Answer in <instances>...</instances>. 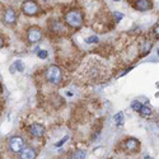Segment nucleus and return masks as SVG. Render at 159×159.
I'll return each instance as SVG.
<instances>
[{
  "mask_svg": "<svg viewBox=\"0 0 159 159\" xmlns=\"http://www.w3.org/2000/svg\"><path fill=\"white\" fill-rule=\"evenodd\" d=\"M65 22L73 28H79L83 24V14L78 9H71L65 14Z\"/></svg>",
  "mask_w": 159,
  "mask_h": 159,
  "instance_id": "nucleus-1",
  "label": "nucleus"
},
{
  "mask_svg": "<svg viewBox=\"0 0 159 159\" xmlns=\"http://www.w3.org/2000/svg\"><path fill=\"white\" fill-rule=\"evenodd\" d=\"M46 79L51 84H59L62 80V73L59 66L56 65H50L46 70Z\"/></svg>",
  "mask_w": 159,
  "mask_h": 159,
  "instance_id": "nucleus-2",
  "label": "nucleus"
},
{
  "mask_svg": "<svg viewBox=\"0 0 159 159\" xmlns=\"http://www.w3.org/2000/svg\"><path fill=\"white\" fill-rule=\"evenodd\" d=\"M38 10H39V5L37 2H34V0H25V2H23V4H22V11L28 17L36 16L38 13Z\"/></svg>",
  "mask_w": 159,
  "mask_h": 159,
  "instance_id": "nucleus-3",
  "label": "nucleus"
},
{
  "mask_svg": "<svg viewBox=\"0 0 159 159\" xmlns=\"http://www.w3.org/2000/svg\"><path fill=\"white\" fill-rule=\"evenodd\" d=\"M8 148L11 153L18 154L24 149V140L20 136H13L8 143Z\"/></svg>",
  "mask_w": 159,
  "mask_h": 159,
  "instance_id": "nucleus-4",
  "label": "nucleus"
},
{
  "mask_svg": "<svg viewBox=\"0 0 159 159\" xmlns=\"http://www.w3.org/2000/svg\"><path fill=\"white\" fill-rule=\"evenodd\" d=\"M27 38L28 41L32 42V43H36V42H39L42 39V32L38 27H31L28 31H27Z\"/></svg>",
  "mask_w": 159,
  "mask_h": 159,
  "instance_id": "nucleus-5",
  "label": "nucleus"
},
{
  "mask_svg": "<svg viewBox=\"0 0 159 159\" xmlns=\"http://www.w3.org/2000/svg\"><path fill=\"white\" fill-rule=\"evenodd\" d=\"M17 11L14 10V9H11V8H8V9H5V11H4V18H3V20H4V23L5 24H8V25H11V24H14L16 22H17Z\"/></svg>",
  "mask_w": 159,
  "mask_h": 159,
  "instance_id": "nucleus-6",
  "label": "nucleus"
},
{
  "mask_svg": "<svg viewBox=\"0 0 159 159\" xmlns=\"http://www.w3.org/2000/svg\"><path fill=\"white\" fill-rule=\"evenodd\" d=\"M30 132L34 138H42L45 135V126L41 124H33L30 126Z\"/></svg>",
  "mask_w": 159,
  "mask_h": 159,
  "instance_id": "nucleus-7",
  "label": "nucleus"
},
{
  "mask_svg": "<svg viewBox=\"0 0 159 159\" xmlns=\"http://www.w3.org/2000/svg\"><path fill=\"white\" fill-rule=\"evenodd\" d=\"M152 7H153L152 0H136L135 5H134V8L138 9V10H140V11L149 10V9H152Z\"/></svg>",
  "mask_w": 159,
  "mask_h": 159,
  "instance_id": "nucleus-8",
  "label": "nucleus"
},
{
  "mask_svg": "<svg viewBox=\"0 0 159 159\" xmlns=\"http://www.w3.org/2000/svg\"><path fill=\"white\" fill-rule=\"evenodd\" d=\"M19 154H20V159H34L36 155H37L36 150L33 148H30V147L24 148Z\"/></svg>",
  "mask_w": 159,
  "mask_h": 159,
  "instance_id": "nucleus-9",
  "label": "nucleus"
},
{
  "mask_svg": "<svg viewBox=\"0 0 159 159\" xmlns=\"http://www.w3.org/2000/svg\"><path fill=\"white\" fill-rule=\"evenodd\" d=\"M125 148H126L129 152H135V150H138V148H139V141H138L136 139H134V138H130V139H127L126 143H125Z\"/></svg>",
  "mask_w": 159,
  "mask_h": 159,
  "instance_id": "nucleus-10",
  "label": "nucleus"
},
{
  "mask_svg": "<svg viewBox=\"0 0 159 159\" xmlns=\"http://www.w3.org/2000/svg\"><path fill=\"white\" fill-rule=\"evenodd\" d=\"M140 48H141V56H145L147 54H149L150 50H152V42L150 41H144Z\"/></svg>",
  "mask_w": 159,
  "mask_h": 159,
  "instance_id": "nucleus-11",
  "label": "nucleus"
},
{
  "mask_svg": "<svg viewBox=\"0 0 159 159\" xmlns=\"http://www.w3.org/2000/svg\"><path fill=\"white\" fill-rule=\"evenodd\" d=\"M87 153L84 150H76L70 155V159H85Z\"/></svg>",
  "mask_w": 159,
  "mask_h": 159,
  "instance_id": "nucleus-12",
  "label": "nucleus"
},
{
  "mask_svg": "<svg viewBox=\"0 0 159 159\" xmlns=\"http://www.w3.org/2000/svg\"><path fill=\"white\" fill-rule=\"evenodd\" d=\"M140 113H141V116H144V117H147V116H150L152 115V108L149 107V106H141V108H140V111H139Z\"/></svg>",
  "mask_w": 159,
  "mask_h": 159,
  "instance_id": "nucleus-13",
  "label": "nucleus"
},
{
  "mask_svg": "<svg viewBox=\"0 0 159 159\" xmlns=\"http://www.w3.org/2000/svg\"><path fill=\"white\" fill-rule=\"evenodd\" d=\"M11 68H13V69H11V73H13V71H16V70H18V71H23V70H24V66H23L22 61H19V60L13 64V65H11Z\"/></svg>",
  "mask_w": 159,
  "mask_h": 159,
  "instance_id": "nucleus-14",
  "label": "nucleus"
},
{
  "mask_svg": "<svg viewBox=\"0 0 159 159\" xmlns=\"http://www.w3.org/2000/svg\"><path fill=\"white\" fill-rule=\"evenodd\" d=\"M115 122L117 126H121L124 124V113L122 112H118L117 115H115Z\"/></svg>",
  "mask_w": 159,
  "mask_h": 159,
  "instance_id": "nucleus-15",
  "label": "nucleus"
},
{
  "mask_svg": "<svg viewBox=\"0 0 159 159\" xmlns=\"http://www.w3.org/2000/svg\"><path fill=\"white\" fill-rule=\"evenodd\" d=\"M141 106H143V104H141L139 101H132V103H131V108L134 110V111H138V112H139L140 108H141Z\"/></svg>",
  "mask_w": 159,
  "mask_h": 159,
  "instance_id": "nucleus-16",
  "label": "nucleus"
},
{
  "mask_svg": "<svg viewBox=\"0 0 159 159\" xmlns=\"http://www.w3.org/2000/svg\"><path fill=\"white\" fill-rule=\"evenodd\" d=\"M37 55H38V57H39V59H46L48 54H47V51L42 50V51H38V54H37Z\"/></svg>",
  "mask_w": 159,
  "mask_h": 159,
  "instance_id": "nucleus-17",
  "label": "nucleus"
},
{
  "mask_svg": "<svg viewBox=\"0 0 159 159\" xmlns=\"http://www.w3.org/2000/svg\"><path fill=\"white\" fill-rule=\"evenodd\" d=\"M85 42H87V43H94V42H98V38L94 37V36H92L90 38H87V39H85Z\"/></svg>",
  "mask_w": 159,
  "mask_h": 159,
  "instance_id": "nucleus-18",
  "label": "nucleus"
},
{
  "mask_svg": "<svg viewBox=\"0 0 159 159\" xmlns=\"http://www.w3.org/2000/svg\"><path fill=\"white\" fill-rule=\"evenodd\" d=\"M69 139V136H65V138H62V140H60L59 143H56V147H61V145L64 144V143H66V140Z\"/></svg>",
  "mask_w": 159,
  "mask_h": 159,
  "instance_id": "nucleus-19",
  "label": "nucleus"
},
{
  "mask_svg": "<svg viewBox=\"0 0 159 159\" xmlns=\"http://www.w3.org/2000/svg\"><path fill=\"white\" fill-rule=\"evenodd\" d=\"M115 17H117V22H118V20H121V19H122L124 14H122V13H115Z\"/></svg>",
  "mask_w": 159,
  "mask_h": 159,
  "instance_id": "nucleus-20",
  "label": "nucleus"
},
{
  "mask_svg": "<svg viewBox=\"0 0 159 159\" xmlns=\"http://www.w3.org/2000/svg\"><path fill=\"white\" fill-rule=\"evenodd\" d=\"M153 32H154V34L158 37V24H155L154 25V28H153Z\"/></svg>",
  "mask_w": 159,
  "mask_h": 159,
  "instance_id": "nucleus-21",
  "label": "nucleus"
},
{
  "mask_svg": "<svg viewBox=\"0 0 159 159\" xmlns=\"http://www.w3.org/2000/svg\"><path fill=\"white\" fill-rule=\"evenodd\" d=\"M4 46V39H3V37L2 36H0V48H2Z\"/></svg>",
  "mask_w": 159,
  "mask_h": 159,
  "instance_id": "nucleus-22",
  "label": "nucleus"
},
{
  "mask_svg": "<svg viewBox=\"0 0 159 159\" xmlns=\"http://www.w3.org/2000/svg\"><path fill=\"white\" fill-rule=\"evenodd\" d=\"M145 159H152V158L150 157H145Z\"/></svg>",
  "mask_w": 159,
  "mask_h": 159,
  "instance_id": "nucleus-23",
  "label": "nucleus"
},
{
  "mask_svg": "<svg viewBox=\"0 0 159 159\" xmlns=\"http://www.w3.org/2000/svg\"><path fill=\"white\" fill-rule=\"evenodd\" d=\"M113 2H120V0H113Z\"/></svg>",
  "mask_w": 159,
  "mask_h": 159,
  "instance_id": "nucleus-24",
  "label": "nucleus"
}]
</instances>
